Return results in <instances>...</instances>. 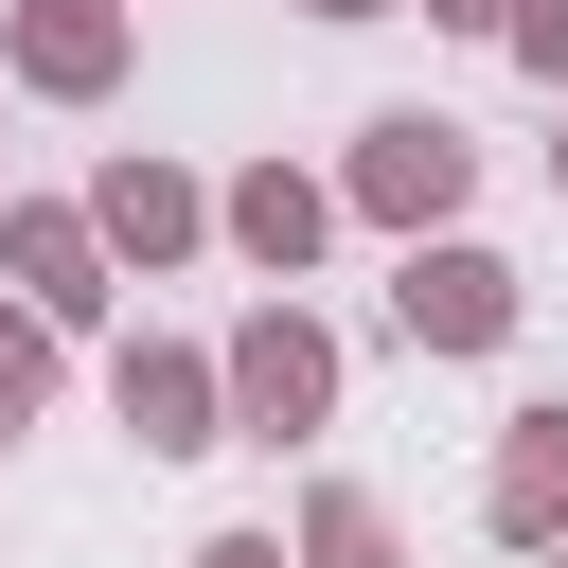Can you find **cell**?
I'll list each match as a JSON object with an SVG mask.
<instances>
[{
    "mask_svg": "<svg viewBox=\"0 0 568 568\" xmlns=\"http://www.w3.org/2000/svg\"><path fill=\"white\" fill-rule=\"evenodd\" d=\"M337 213H355V231H390V248H426V231H462V213H479V142H462L444 106H373V124H355V160H337Z\"/></svg>",
    "mask_w": 568,
    "mask_h": 568,
    "instance_id": "6da1fadb",
    "label": "cell"
},
{
    "mask_svg": "<svg viewBox=\"0 0 568 568\" xmlns=\"http://www.w3.org/2000/svg\"><path fill=\"white\" fill-rule=\"evenodd\" d=\"M213 248H231L248 284H284V302H302V266L337 248V178H302L284 142H266V160H231V178H213Z\"/></svg>",
    "mask_w": 568,
    "mask_h": 568,
    "instance_id": "8992f818",
    "label": "cell"
},
{
    "mask_svg": "<svg viewBox=\"0 0 568 568\" xmlns=\"http://www.w3.org/2000/svg\"><path fill=\"white\" fill-rule=\"evenodd\" d=\"M426 36H515V0H408Z\"/></svg>",
    "mask_w": 568,
    "mask_h": 568,
    "instance_id": "5bb4252c",
    "label": "cell"
},
{
    "mask_svg": "<svg viewBox=\"0 0 568 568\" xmlns=\"http://www.w3.org/2000/svg\"><path fill=\"white\" fill-rule=\"evenodd\" d=\"M124 18H142V0H124Z\"/></svg>",
    "mask_w": 568,
    "mask_h": 568,
    "instance_id": "d6986e66",
    "label": "cell"
},
{
    "mask_svg": "<svg viewBox=\"0 0 568 568\" xmlns=\"http://www.w3.org/2000/svg\"><path fill=\"white\" fill-rule=\"evenodd\" d=\"M71 213L106 231V266H124V284H160V266H195V248H213V178H195V160H160V142H106Z\"/></svg>",
    "mask_w": 568,
    "mask_h": 568,
    "instance_id": "277c9868",
    "label": "cell"
},
{
    "mask_svg": "<svg viewBox=\"0 0 568 568\" xmlns=\"http://www.w3.org/2000/svg\"><path fill=\"white\" fill-rule=\"evenodd\" d=\"M284 568H408V515H390L373 479H302V515H284Z\"/></svg>",
    "mask_w": 568,
    "mask_h": 568,
    "instance_id": "30bf717a",
    "label": "cell"
},
{
    "mask_svg": "<svg viewBox=\"0 0 568 568\" xmlns=\"http://www.w3.org/2000/svg\"><path fill=\"white\" fill-rule=\"evenodd\" d=\"M479 532H497V550H550V532H568V390H550V408H497V444H479Z\"/></svg>",
    "mask_w": 568,
    "mask_h": 568,
    "instance_id": "9c48e42d",
    "label": "cell"
},
{
    "mask_svg": "<svg viewBox=\"0 0 568 568\" xmlns=\"http://www.w3.org/2000/svg\"><path fill=\"white\" fill-rule=\"evenodd\" d=\"M178 568H284V532H266V515H231V532H195Z\"/></svg>",
    "mask_w": 568,
    "mask_h": 568,
    "instance_id": "4fadbf2b",
    "label": "cell"
},
{
    "mask_svg": "<svg viewBox=\"0 0 568 568\" xmlns=\"http://www.w3.org/2000/svg\"><path fill=\"white\" fill-rule=\"evenodd\" d=\"M515 320H532V284H515L479 231L390 248V337H408V355H515Z\"/></svg>",
    "mask_w": 568,
    "mask_h": 568,
    "instance_id": "3957f363",
    "label": "cell"
},
{
    "mask_svg": "<svg viewBox=\"0 0 568 568\" xmlns=\"http://www.w3.org/2000/svg\"><path fill=\"white\" fill-rule=\"evenodd\" d=\"M497 53H515V71L550 89V106H568V0H515V36H497Z\"/></svg>",
    "mask_w": 568,
    "mask_h": 568,
    "instance_id": "7c38bea8",
    "label": "cell"
},
{
    "mask_svg": "<svg viewBox=\"0 0 568 568\" xmlns=\"http://www.w3.org/2000/svg\"><path fill=\"white\" fill-rule=\"evenodd\" d=\"M0 320H18V302H0Z\"/></svg>",
    "mask_w": 568,
    "mask_h": 568,
    "instance_id": "ac0fdd59",
    "label": "cell"
},
{
    "mask_svg": "<svg viewBox=\"0 0 568 568\" xmlns=\"http://www.w3.org/2000/svg\"><path fill=\"white\" fill-rule=\"evenodd\" d=\"M53 355H71V337H53V320H0V444H18V426H36V408H53Z\"/></svg>",
    "mask_w": 568,
    "mask_h": 568,
    "instance_id": "8fae6325",
    "label": "cell"
},
{
    "mask_svg": "<svg viewBox=\"0 0 568 568\" xmlns=\"http://www.w3.org/2000/svg\"><path fill=\"white\" fill-rule=\"evenodd\" d=\"M532 568H568V532H550V550H532Z\"/></svg>",
    "mask_w": 568,
    "mask_h": 568,
    "instance_id": "e0dca14e",
    "label": "cell"
},
{
    "mask_svg": "<svg viewBox=\"0 0 568 568\" xmlns=\"http://www.w3.org/2000/svg\"><path fill=\"white\" fill-rule=\"evenodd\" d=\"M0 302L53 320V337H89V320L124 302V266H106V231H89L71 195H0Z\"/></svg>",
    "mask_w": 568,
    "mask_h": 568,
    "instance_id": "52a82bcc",
    "label": "cell"
},
{
    "mask_svg": "<svg viewBox=\"0 0 568 568\" xmlns=\"http://www.w3.org/2000/svg\"><path fill=\"white\" fill-rule=\"evenodd\" d=\"M302 18H337V36H355V18H408V0H302Z\"/></svg>",
    "mask_w": 568,
    "mask_h": 568,
    "instance_id": "9a60e30c",
    "label": "cell"
},
{
    "mask_svg": "<svg viewBox=\"0 0 568 568\" xmlns=\"http://www.w3.org/2000/svg\"><path fill=\"white\" fill-rule=\"evenodd\" d=\"M550 195H568V106H550Z\"/></svg>",
    "mask_w": 568,
    "mask_h": 568,
    "instance_id": "2e32d148",
    "label": "cell"
},
{
    "mask_svg": "<svg viewBox=\"0 0 568 568\" xmlns=\"http://www.w3.org/2000/svg\"><path fill=\"white\" fill-rule=\"evenodd\" d=\"M213 390H231V444H320V426H337V320L266 284V302L213 337Z\"/></svg>",
    "mask_w": 568,
    "mask_h": 568,
    "instance_id": "7a4b0ae2",
    "label": "cell"
},
{
    "mask_svg": "<svg viewBox=\"0 0 568 568\" xmlns=\"http://www.w3.org/2000/svg\"><path fill=\"white\" fill-rule=\"evenodd\" d=\"M106 408H124V444H142V462H195V444H231L213 337H124V355H106Z\"/></svg>",
    "mask_w": 568,
    "mask_h": 568,
    "instance_id": "ba28073f",
    "label": "cell"
},
{
    "mask_svg": "<svg viewBox=\"0 0 568 568\" xmlns=\"http://www.w3.org/2000/svg\"><path fill=\"white\" fill-rule=\"evenodd\" d=\"M124 71H142V18H124V0H0V89H36V106H124Z\"/></svg>",
    "mask_w": 568,
    "mask_h": 568,
    "instance_id": "5b68a950",
    "label": "cell"
}]
</instances>
